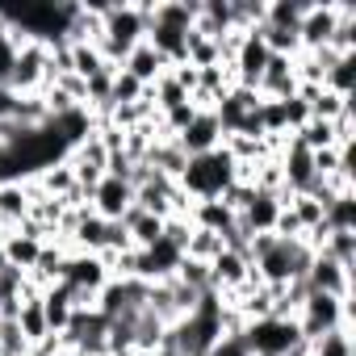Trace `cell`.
Listing matches in <instances>:
<instances>
[{
  "mask_svg": "<svg viewBox=\"0 0 356 356\" xmlns=\"http://www.w3.org/2000/svg\"><path fill=\"white\" fill-rule=\"evenodd\" d=\"M122 72H130V76H134V80H138L143 88H151V84H155V80H159V76L168 72V63H163V59H159V55L151 51V42L143 38V42H138V47H134V51L126 55Z\"/></svg>",
  "mask_w": 356,
  "mask_h": 356,
  "instance_id": "14",
  "label": "cell"
},
{
  "mask_svg": "<svg viewBox=\"0 0 356 356\" xmlns=\"http://www.w3.org/2000/svg\"><path fill=\"white\" fill-rule=\"evenodd\" d=\"M38 256H42V239L22 235V231H13L5 243H0V264L13 268V273H22V277H30V273H34Z\"/></svg>",
  "mask_w": 356,
  "mask_h": 356,
  "instance_id": "11",
  "label": "cell"
},
{
  "mask_svg": "<svg viewBox=\"0 0 356 356\" xmlns=\"http://www.w3.org/2000/svg\"><path fill=\"white\" fill-rule=\"evenodd\" d=\"M277 214H281V197H273V193H260V189H256V197L239 210V227H243L248 235H273Z\"/></svg>",
  "mask_w": 356,
  "mask_h": 356,
  "instance_id": "12",
  "label": "cell"
},
{
  "mask_svg": "<svg viewBox=\"0 0 356 356\" xmlns=\"http://www.w3.org/2000/svg\"><path fill=\"white\" fill-rule=\"evenodd\" d=\"M302 281H306V289H314V293H331V298L352 302V268H343V264H335V260H327V256H314Z\"/></svg>",
  "mask_w": 356,
  "mask_h": 356,
  "instance_id": "8",
  "label": "cell"
},
{
  "mask_svg": "<svg viewBox=\"0 0 356 356\" xmlns=\"http://www.w3.org/2000/svg\"><path fill=\"white\" fill-rule=\"evenodd\" d=\"M122 227H126V235H130V248H151V243L163 239V218H155V214H147V210H138V206L126 210Z\"/></svg>",
  "mask_w": 356,
  "mask_h": 356,
  "instance_id": "18",
  "label": "cell"
},
{
  "mask_svg": "<svg viewBox=\"0 0 356 356\" xmlns=\"http://www.w3.org/2000/svg\"><path fill=\"white\" fill-rule=\"evenodd\" d=\"M176 143H181V151L185 155H206V151H218L222 147V126H218V118H214V109L210 113H197L181 134H176Z\"/></svg>",
  "mask_w": 356,
  "mask_h": 356,
  "instance_id": "9",
  "label": "cell"
},
{
  "mask_svg": "<svg viewBox=\"0 0 356 356\" xmlns=\"http://www.w3.org/2000/svg\"><path fill=\"white\" fill-rule=\"evenodd\" d=\"M34 348L22 339L17 318H0V356H30Z\"/></svg>",
  "mask_w": 356,
  "mask_h": 356,
  "instance_id": "31",
  "label": "cell"
},
{
  "mask_svg": "<svg viewBox=\"0 0 356 356\" xmlns=\"http://www.w3.org/2000/svg\"><path fill=\"white\" fill-rule=\"evenodd\" d=\"M130 206H134V185L122 181V176H101L97 189L88 193V210L105 222H122Z\"/></svg>",
  "mask_w": 356,
  "mask_h": 356,
  "instance_id": "7",
  "label": "cell"
},
{
  "mask_svg": "<svg viewBox=\"0 0 356 356\" xmlns=\"http://www.w3.org/2000/svg\"><path fill=\"white\" fill-rule=\"evenodd\" d=\"M323 88L335 97H356V55H335L323 72Z\"/></svg>",
  "mask_w": 356,
  "mask_h": 356,
  "instance_id": "20",
  "label": "cell"
},
{
  "mask_svg": "<svg viewBox=\"0 0 356 356\" xmlns=\"http://www.w3.org/2000/svg\"><path fill=\"white\" fill-rule=\"evenodd\" d=\"M17 331H22V339H26L30 348H34V343H42V339L51 335V327H47V314H42V293L22 302V310H17Z\"/></svg>",
  "mask_w": 356,
  "mask_h": 356,
  "instance_id": "21",
  "label": "cell"
},
{
  "mask_svg": "<svg viewBox=\"0 0 356 356\" xmlns=\"http://www.w3.org/2000/svg\"><path fill=\"white\" fill-rule=\"evenodd\" d=\"M0 222H5L9 231L30 222V197H26L22 181H0Z\"/></svg>",
  "mask_w": 356,
  "mask_h": 356,
  "instance_id": "16",
  "label": "cell"
},
{
  "mask_svg": "<svg viewBox=\"0 0 356 356\" xmlns=\"http://www.w3.org/2000/svg\"><path fill=\"white\" fill-rule=\"evenodd\" d=\"M339 17H343V0H310L306 5V13H302V22H298V42H302V51H323L331 38H335V30H339Z\"/></svg>",
  "mask_w": 356,
  "mask_h": 356,
  "instance_id": "6",
  "label": "cell"
},
{
  "mask_svg": "<svg viewBox=\"0 0 356 356\" xmlns=\"http://www.w3.org/2000/svg\"><path fill=\"white\" fill-rule=\"evenodd\" d=\"M227 243H222V235H214V231H202V227H193L189 231V239H185V260H197V264H210L218 252H222Z\"/></svg>",
  "mask_w": 356,
  "mask_h": 356,
  "instance_id": "26",
  "label": "cell"
},
{
  "mask_svg": "<svg viewBox=\"0 0 356 356\" xmlns=\"http://www.w3.org/2000/svg\"><path fill=\"white\" fill-rule=\"evenodd\" d=\"M13 113H17V92L9 84H0V122H13Z\"/></svg>",
  "mask_w": 356,
  "mask_h": 356,
  "instance_id": "33",
  "label": "cell"
},
{
  "mask_svg": "<svg viewBox=\"0 0 356 356\" xmlns=\"http://www.w3.org/2000/svg\"><path fill=\"white\" fill-rule=\"evenodd\" d=\"M9 235H13V231H9V227H5V222H0V243H5V239H9Z\"/></svg>",
  "mask_w": 356,
  "mask_h": 356,
  "instance_id": "34",
  "label": "cell"
},
{
  "mask_svg": "<svg viewBox=\"0 0 356 356\" xmlns=\"http://www.w3.org/2000/svg\"><path fill=\"white\" fill-rule=\"evenodd\" d=\"M101 13V38L97 51L109 67H122L126 55L147 38V5H134V0H113V5H97Z\"/></svg>",
  "mask_w": 356,
  "mask_h": 356,
  "instance_id": "1",
  "label": "cell"
},
{
  "mask_svg": "<svg viewBox=\"0 0 356 356\" xmlns=\"http://www.w3.org/2000/svg\"><path fill=\"white\" fill-rule=\"evenodd\" d=\"M67 248H72V252H92V256H101V252L109 248V222L97 218L92 210H80V222H76Z\"/></svg>",
  "mask_w": 356,
  "mask_h": 356,
  "instance_id": "13",
  "label": "cell"
},
{
  "mask_svg": "<svg viewBox=\"0 0 356 356\" xmlns=\"http://www.w3.org/2000/svg\"><path fill=\"white\" fill-rule=\"evenodd\" d=\"M138 101H147V88L130 72L118 67V76H113V105H138Z\"/></svg>",
  "mask_w": 356,
  "mask_h": 356,
  "instance_id": "30",
  "label": "cell"
},
{
  "mask_svg": "<svg viewBox=\"0 0 356 356\" xmlns=\"http://www.w3.org/2000/svg\"><path fill=\"white\" fill-rule=\"evenodd\" d=\"M176 281H181L185 289H193V293L214 289V285H210V264H197V260H181V268H176Z\"/></svg>",
  "mask_w": 356,
  "mask_h": 356,
  "instance_id": "29",
  "label": "cell"
},
{
  "mask_svg": "<svg viewBox=\"0 0 356 356\" xmlns=\"http://www.w3.org/2000/svg\"><path fill=\"white\" fill-rule=\"evenodd\" d=\"M323 227L327 231H356V193H339L335 202H327Z\"/></svg>",
  "mask_w": 356,
  "mask_h": 356,
  "instance_id": "25",
  "label": "cell"
},
{
  "mask_svg": "<svg viewBox=\"0 0 356 356\" xmlns=\"http://www.w3.org/2000/svg\"><path fill=\"white\" fill-rule=\"evenodd\" d=\"M281 113H285V130H289V134H293V130H302V126L310 122V105H306L298 92H293L289 101H281Z\"/></svg>",
  "mask_w": 356,
  "mask_h": 356,
  "instance_id": "32",
  "label": "cell"
},
{
  "mask_svg": "<svg viewBox=\"0 0 356 356\" xmlns=\"http://www.w3.org/2000/svg\"><path fill=\"white\" fill-rule=\"evenodd\" d=\"M47 76H51V47L26 42V47L13 51V63H9V80L5 84L17 97H26V92H42L47 88Z\"/></svg>",
  "mask_w": 356,
  "mask_h": 356,
  "instance_id": "5",
  "label": "cell"
},
{
  "mask_svg": "<svg viewBox=\"0 0 356 356\" xmlns=\"http://www.w3.org/2000/svg\"><path fill=\"white\" fill-rule=\"evenodd\" d=\"M310 0H264V26L273 30H298Z\"/></svg>",
  "mask_w": 356,
  "mask_h": 356,
  "instance_id": "23",
  "label": "cell"
},
{
  "mask_svg": "<svg viewBox=\"0 0 356 356\" xmlns=\"http://www.w3.org/2000/svg\"><path fill=\"white\" fill-rule=\"evenodd\" d=\"M67 55H72V76H80V80H92L97 72L109 67V63L101 59L97 42H67Z\"/></svg>",
  "mask_w": 356,
  "mask_h": 356,
  "instance_id": "24",
  "label": "cell"
},
{
  "mask_svg": "<svg viewBox=\"0 0 356 356\" xmlns=\"http://www.w3.org/2000/svg\"><path fill=\"white\" fill-rule=\"evenodd\" d=\"M55 356H80V352H72V348H59V352H55Z\"/></svg>",
  "mask_w": 356,
  "mask_h": 356,
  "instance_id": "35",
  "label": "cell"
},
{
  "mask_svg": "<svg viewBox=\"0 0 356 356\" xmlns=\"http://www.w3.org/2000/svg\"><path fill=\"white\" fill-rule=\"evenodd\" d=\"M293 323H298L302 339H318V335H327V331H335V327H352V302L310 289V293L302 298V306L293 310Z\"/></svg>",
  "mask_w": 356,
  "mask_h": 356,
  "instance_id": "3",
  "label": "cell"
},
{
  "mask_svg": "<svg viewBox=\"0 0 356 356\" xmlns=\"http://www.w3.org/2000/svg\"><path fill=\"white\" fill-rule=\"evenodd\" d=\"M42 314H47L51 335H63V331H67V323H72L76 306H72V293H67V285H63V281L42 289Z\"/></svg>",
  "mask_w": 356,
  "mask_h": 356,
  "instance_id": "15",
  "label": "cell"
},
{
  "mask_svg": "<svg viewBox=\"0 0 356 356\" xmlns=\"http://www.w3.org/2000/svg\"><path fill=\"white\" fill-rule=\"evenodd\" d=\"M34 181H38V189H42L47 197H55V202H67V197L80 189V185H76V172H72V163H67V159H59V163L42 168Z\"/></svg>",
  "mask_w": 356,
  "mask_h": 356,
  "instance_id": "19",
  "label": "cell"
},
{
  "mask_svg": "<svg viewBox=\"0 0 356 356\" xmlns=\"http://www.w3.org/2000/svg\"><path fill=\"white\" fill-rule=\"evenodd\" d=\"M298 339H302L298 323H293V318H281V314L243 323V343H248L252 356H285Z\"/></svg>",
  "mask_w": 356,
  "mask_h": 356,
  "instance_id": "4",
  "label": "cell"
},
{
  "mask_svg": "<svg viewBox=\"0 0 356 356\" xmlns=\"http://www.w3.org/2000/svg\"><path fill=\"white\" fill-rule=\"evenodd\" d=\"M248 277H252V260H248L243 252H235V248H222V252L210 260V285H214L218 293L239 289Z\"/></svg>",
  "mask_w": 356,
  "mask_h": 356,
  "instance_id": "10",
  "label": "cell"
},
{
  "mask_svg": "<svg viewBox=\"0 0 356 356\" xmlns=\"http://www.w3.org/2000/svg\"><path fill=\"white\" fill-rule=\"evenodd\" d=\"M189 222H193V227H202V231H214V235H222V239H227V235L235 231V222H239V218H235L222 202H193V206H189Z\"/></svg>",
  "mask_w": 356,
  "mask_h": 356,
  "instance_id": "17",
  "label": "cell"
},
{
  "mask_svg": "<svg viewBox=\"0 0 356 356\" xmlns=\"http://www.w3.org/2000/svg\"><path fill=\"white\" fill-rule=\"evenodd\" d=\"M310 356H356V339L352 327H335L318 339H310Z\"/></svg>",
  "mask_w": 356,
  "mask_h": 356,
  "instance_id": "27",
  "label": "cell"
},
{
  "mask_svg": "<svg viewBox=\"0 0 356 356\" xmlns=\"http://www.w3.org/2000/svg\"><path fill=\"white\" fill-rule=\"evenodd\" d=\"M314 256H327L343 268H356V231H327Z\"/></svg>",
  "mask_w": 356,
  "mask_h": 356,
  "instance_id": "22",
  "label": "cell"
},
{
  "mask_svg": "<svg viewBox=\"0 0 356 356\" xmlns=\"http://www.w3.org/2000/svg\"><path fill=\"white\" fill-rule=\"evenodd\" d=\"M293 143L306 147V151H327V147H335V130H331V122L310 118L302 130H293Z\"/></svg>",
  "mask_w": 356,
  "mask_h": 356,
  "instance_id": "28",
  "label": "cell"
},
{
  "mask_svg": "<svg viewBox=\"0 0 356 356\" xmlns=\"http://www.w3.org/2000/svg\"><path fill=\"white\" fill-rule=\"evenodd\" d=\"M239 181V163L218 147V151H206V155H189L185 172L176 176V185L189 202H218L231 185Z\"/></svg>",
  "mask_w": 356,
  "mask_h": 356,
  "instance_id": "2",
  "label": "cell"
}]
</instances>
